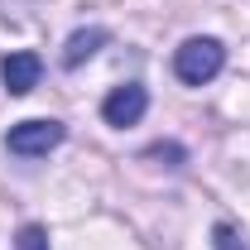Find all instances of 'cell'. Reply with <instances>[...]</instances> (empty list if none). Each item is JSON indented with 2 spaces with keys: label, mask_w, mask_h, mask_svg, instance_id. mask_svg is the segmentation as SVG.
I'll list each match as a JSON object with an SVG mask.
<instances>
[{
  "label": "cell",
  "mask_w": 250,
  "mask_h": 250,
  "mask_svg": "<svg viewBox=\"0 0 250 250\" xmlns=\"http://www.w3.org/2000/svg\"><path fill=\"white\" fill-rule=\"evenodd\" d=\"M62 135H67V125L62 121H48V116H34V121H20L10 125V135H5V149L20 159H43L48 149H58Z\"/></svg>",
  "instance_id": "cell-2"
},
{
  "label": "cell",
  "mask_w": 250,
  "mask_h": 250,
  "mask_svg": "<svg viewBox=\"0 0 250 250\" xmlns=\"http://www.w3.org/2000/svg\"><path fill=\"white\" fill-rule=\"evenodd\" d=\"M212 246H217V250H250L246 241H241V231H236V226H226V221L212 226Z\"/></svg>",
  "instance_id": "cell-6"
},
{
  "label": "cell",
  "mask_w": 250,
  "mask_h": 250,
  "mask_svg": "<svg viewBox=\"0 0 250 250\" xmlns=\"http://www.w3.org/2000/svg\"><path fill=\"white\" fill-rule=\"evenodd\" d=\"M39 72H43V62H39V53H29V48L0 58V77H5V92L10 96H29L34 87H39Z\"/></svg>",
  "instance_id": "cell-4"
},
{
  "label": "cell",
  "mask_w": 250,
  "mask_h": 250,
  "mask_svg": "<svg viewBox=\"0 0 250 250\" xmlns=\"http://www.w3.org/2000/svg\"><path fill=\"white\" fill-rule=\"evenodd\" d=\"M106 39H111V34L101 29V24H92V29H77L72 39H67V48H62V62H67V67H82V62L92 58Z\"/></svg>",
  "instance_id": "cell-5"
},
{
  "label": "cell",
  "mask_w": 250,
  "mask_h": 250,
  "mask_svg": "<svg viewBox=\"0 0 250 250\" xmlns=\"http://www.w3.org/2000/svg\"><path fill=\"white\" fill-rule=\"evenodd\" d=\"M221 67H226V48H221V39H207V34L202 39H188L183 48L173 53V72L188 87H207Z\"/></svg>",
  "instance_id": "cell-1"
},
{
  "label": "cell",
  "mask_w": 250,
  "mask_h": 250,
  "mask_svg": "<svg viewBox=\"0 0 250 250\" xmlns=\"http://www.w3.org/2000/svg\"><path fill=\"white\" fill-rule=\"evenodd\" d=\"M149 111V92L140 87V82H125V87H116V92L101 101V121L116 125V130H125V125H135L140 116Z\"/></svg>",
  "instance_id": "cell-3"
},
{
  "label": "cell",
  "mask_w": 250,
  "mask_h": 250,
  "mask_svg": "<svg viewBox=\"0 0 250 250\" xmlns=\"http://www.w3.org/2000/svg\"><path fill=\"white\" fill-rule=\"evenodd\" d=\"M15 246H20V250H48V231H43V226H24Z\"/></svg>",
  "instance_id": "cell-7"
}]
</instances>
